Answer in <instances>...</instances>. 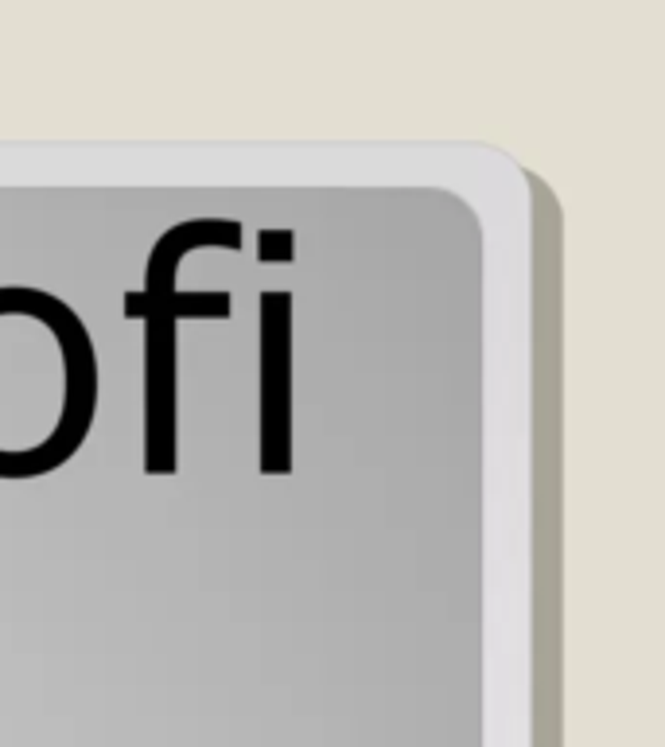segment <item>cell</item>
<instances>
[{
  "label": "cell",
  "instance_id": "6da1fadb",
  "mask_svg": "<svg viewBox=\"0 0 665 747\" xmlns=\"http://www.w3.org/2000/svg\"><path fill=\"white\" fill-rule=\"evenodd\" d=\"M238 218H183L168 226L144 261V288L121 300L125 320L144 323V475L179 471V323L230 320L234 296L222 288H179V265L195 249H242Z\"/></svg>",
  "mask_w": 665,
  "mask_h": 747
},
{
  "label": "cell",
  "instance_id": "7a4b0ae2",
  "mask_svg": "<svg viewBox=\"0 0 665 747\" xmlns=\"http://www.w3.org/2000/svg\"><path fill=\"white\" fill-rule=\"evenodd\" d=\"M257 358H261V405H257V471L292 475V292L265 288L257 296Z\"/></svg>",
  "mask_w": 665,
  "mask_h": 747
},
{
  "label": "cell",
  "instance_id": "3957f363",
  "mask_svg": "<svg viewBox=\"0 0 665 747\" xmlns=\"http://www.w3.org/2000/svg\"><path fill=\"white\" fill-rule=\"evenodd\" d=\"M257 261L261 265H288L296 261V234L284 226H269L257 234Z\"/></svg>",
  "mask_w": 665,
  "mask_h": 747
}]
</instances>
